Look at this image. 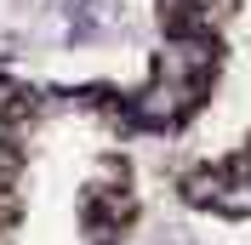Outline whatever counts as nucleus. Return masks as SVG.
Wrapping results in <instances>:
<instances>
[{"instance_id":"f257e3e1","label":"nucleus","mask_w":251,"mask_h":245,"mask_svg":"<svg viewBox=\"0 0 251 245\" xmlns=\"http://www.w3.org/2000/svg\"><path fill=\"white\" fill-rule=\"evenodd\" d=\"M211 74H217V40H166L160 86H172L177 103H194L211 86Z\"/></svg>"},{"instance_id":"f03ea898","label":"nucleus","mask_w":251,"mask_h":245,"mask_svg":"<svg viewBox=\"0 0 251 245\" xmlns=\"http://www.w3.org/2000/svg\"><path fill=\"white\" fill-rule=\"evenodd\" d=\"M131 108H137V114H131L137 125H172V114H177V92H172V86H149V92H143Z\"/></svg>"},{"instance_id":"7ed1b4c3","label":"nucleus","mask_w":251,"mask_h":245,"mask_svg":"<svg viewBox=\"0 0 251 245\" xmlns=\"http://www.w3.org/2000/svg\"><path fill=\"white\" fill-rule=\"evenodd\" d=\"M223 183H228V171H211V166H200V171H188V177H183V194H188V205H217Z\"/></svg>"},{"instance_id":"20e7f679","label":"nucleus","mask_w":251,"mask_h":245,"mask_svg":"<svg viewBox=\"0 0 251 245\" xmlns=\"http://www.w3.org/2000/svg\"><path fill=\"white\" fill-rule=\"evenodd\" d=\"M29 108H34V97L23 92L17 80H6V74H0V120H23Z\"/></svg>"},{"instance_id":"39448f33","label":"nucleus","mask_w":251,"mask_h":245,"mask_svg":"<svg viewBox=\"0 0 251 245\" xmlns=\"http://www.w3.org/2000/svg\"><path fill=\"white\" fill-rule=\"evenodd\" d=\"M12 177H17V154H12V148H6V143H0V188L12 183Z\"/></svg>"},{"instance_id":"423d86ee","label":"nucleus","mask_w":251,"mask_h":245,"mask_svg":"<svg viewBox=\"0 0 251 245\" xmlns=\"http://www.w3.org/2000/svg\"><path fill=\"white\" fill-rule=\"evenodd\" d=\"M12 217H17V199L6 194V188H0V228H6V222H12Z\"/></svg>"},{"instance_id":"0eeeda50","label":"nucleus","mask_w":251,"mask_h":245,"mask_svg":"<svg viewBox=\"0 0 251 245\" xmlns=\"http://www.w3.org/2000/svg\"><path fill=\"white\" fill-rule=\"evenodd\" d=\"M166 6H205V12H211V0H166Z\"/></svg>"}]
</instances>
